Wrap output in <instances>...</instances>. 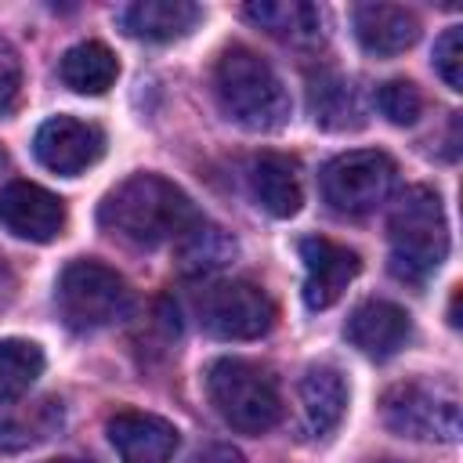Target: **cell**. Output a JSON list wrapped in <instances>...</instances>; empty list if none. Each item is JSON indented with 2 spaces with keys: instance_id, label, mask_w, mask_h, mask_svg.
<instances>
[{
  "instance_id": "obj_1",
  "label": "cell",
  "mask_w": 463,
  "mask_h": 463,
  "mask_svg": "<svg viewBox=\"0 0 463 463\" xmlns=\"http://www.w3.org/2000/svg\"><path fill=\"white\" fill-rule=\"evenodd\" d=\"M199 221V210L192 199L159 174H130L119 181L98 206V224L141 250H156L163 242H177L192 224Z\"/></svg>"
},
{
  "instance_id": "obj_2",
  "label": "cell",
  "mask_w": 463,
  "mask_h": 463,
  "mask_svg": "<svg viewBox=\"0 0 463 463\" xmlns=\"http://www.w3.org/2000/svg\"><path fill=\"white\" fill-rule=\"evenodd\" d=\"M213 94H217L221 112L253 134L286 127L289 109H293L289 90L279 80V72L257 51L242 43H232L221 51L213 65Z\"/></svg>"
},
{
  "instance_id": "obj_3",
  "label": "cell",
  "mask_w": 463,
  "mask_h": 463,
  "mask_svg": "<svg viewBox=\"0 0 463 463\" xmlns=\"http://www.w3.org/2000/svg\"><path fill=\"white\" fill-rule=\"evenodd\" d=\"M391 271L402 282L423 286L449 253V224L441 195L430 184H412L394 199L391 221Z\"/></svg>"
},
{
  "instance_id": "obj_4",
  "label": "cell",
  "mask_w": 463,
  "mask_h": 463,
  "mask_svg": "<svg viewBox=\"0 0 463 463\" xmlns=\"http://www.w3.org/2000/svg\"><path fill=\"white\" fill-rule=\"evenodd\" d=\"M206 394L217 416L239 434H268L282 420V391L275 373L246 358L210 362Z\"/></svg>"
},
{
  "instance_id": "obj_5",
  "label": "cell",
  "mask_w": 463,
  "mask_h": 463,
  "mask_svg": "<svg viewBox=\"0 0 463 463\" xmlns=\"http://www.w3.org/2000/svg\"><path fill=\"white\" fill-rule=\"evenodd\" d=\"M54 304L69 329L90 333V329H105V326L127 318L130 286L116 268L80 257L61 268V275L54 282Z\"/></svg>"
},
{
  "instance_id": "obj_6",
  "label": "cell",
  "mask_w": 463,
  "mask_h": 463,
  "mask_svg": "<svg viewBox=\"0 0 463 463\" xmlns=\"http://www.w3.org/2000/svg\"><path fill=\"white\" fill-rule=\"evenodd\" d=\"M380 416L383 427L398 438L441 445H452L459 438V398L441 383L405 380L387 387V394L380 398Z\"/></svg>"
},
{
  "instance_id": "obj_7",
  "label": "cell",
  "mask_w": 463,
  "mask_h": 463,
  "mask_svg": "<svg viewBox=\"0 0 463 463\" xmlns=\"http://www.w3.org/2000/svg\"><path fill=\"white\" fill-rule=\"evenodd\" d=\"M394 181H398V166L380 148L340 152L318 174L322 199L336 213H351V217L373 213L376 206H383L391 188H394Z\"/></svg>"
},
{
  "instance_id": "obj_8",
  "label": "cell",
  "mask_w": 463,
  "mask_h": 463,
  "mask_svg": "<svg viewBox=\"0 0 463 463\" xmlns=\"http://www.w3.org/2000/svg\"><path fill=\"white\" fill-rule=\"evenodd\" d=\"M195 315L199 326L217 340H257L275 326L271 297L246 279H224L203 286L195 300Z\"/></svg>"
},
{
  "instance_id": "obj_9",
  "label": "cell",
  "mask_w": 463,
  "mask_h": 463,
  "mask_svg": "<svg viewBox=\"0 0 463 463\" xmlns=\"http://www.w3.org/2000/svg\"><path fill=\"white\" fill-rule=\"evenodd\" d=\"M33 156L58 177H76L105 156V130L90 119L51 116L33 137Z\"/></svg>"
},
{
  "instance_id": "obj_10",
  "label": "cell",
  "mask_w": 463,
  "mask_h": 463,
  "mask_svg": "<svg viewBox=\"0 0 463 463\" xmlns=\"http://www.w3.org/2000/svg\"><path fill=\"white\" fill-rule=\"evenodd\" d=\"M65 203L33 181H11L0 188V224L25 242H51L65 232Z\"/></svg>"
},
{
  "instance_id": "obj_11",
  "label": "cell",
  "mask_w": 463,
  "mask_h": 463,
  "mask_svg": "<svg viewBox=\"0 0 463 463\" xmlns=\"http://www.w3.org/2000/svg\"><path fill=\"white\" fill-rule=\"evenodd\" d=\"M300 260H304V304L311 311L333 307L340 293L351 286V279L362 271V260L354 250L322 235L300 239Z\"/></svg>"
},
{
  "instance_id": "obj_12",
  "label": "cell",
  "mask_w": 463,
  "mask_h": 463,
  "mask_svg": "<svg viewBox=\"0 0 463 463\" xmlns=\"http://www.w3.org/2000/svg\"><path fill=\"white\" fill-rule=\"evenodd\" d=\"M105 434L123 463H170L181 445V434L170 420L141 409H119L109 416Z\"/></svg>"
},
{
  "instance_id": "obj_13",
  "label": "cell",
  "mask_w": 463,
  "mask_h": 463,
  "mask_svg": "<svg viewBox=\"0 0 463 463\" xmlns=\"http://www.w3.org/2000/svg\"><path fill=\"white\" fill-rule=\"evenodd\" d=\"M344 336L351 347H358L369 358H391L412 336V322H409V311L391 300H362L347 315Z\"/></svg>"
},
{
  "instance_id": "obj_14",
  "label": "cell",
  "mask_w": 463,
  "mask_h": 463,
  "mask_svg": "<svg viewBox=\"0 0 463 463\" xmlns=\"http://www.w3.org/2000/svg\"><path fill=\"white\" fill-rule=\"evenodd\" d=\"M203 22V7L192 0H134L119 11V29L134 40L170 43L188 36Z\"/></svg>"
},
{
  "instance_id": "obj_15",
  "label": "cell",
  "mask_w": 463,
  "mask_h": 463,
  "mask_svg": "<svg viewBox=\"0 0 463 463\" xmlns=\"http://www.w3.org/2000/svg\"><path fill=\"white\" fill-rule=\"evenodd\" d=\"M351 22L358 43L376 58H394L420 40V18L398 4H358Z\"/></svg>"
},
{
  "instance_id": "obj_16",
  "label": "cell",
  "mask_w": 463,
  "mask_h": 463,
  "mask_svg": "<svg viewBox=\"0 0 463 463\" xmlns=\"http://www.w3.org/2000/svg\"><path fill=\"white\" fill-rule=\"evenodd\" d=\"M242 14L282 43L307 47L326 36V14L307 0H257L246 4Z\"/></svg>"
},
{
  "instance_id": "obj_17",
  "label": "cell",
  "mask_w": 463,
  "mask_h": 463,
  "mask_svg": "<svg viewBox=\"0 0 463 463\" xmlns=\"http://www.w3.org/2000/svg\"><path fill=\"white\" fill-rule=\"evenodd\" d=\"M347 412V383L333 365H311L300 376V416L311 438H326Z\"/></svg>"
},
{
  "instance_id": "obj_18",
  "label": "cell",
  "mask_w": 463,
  "mask_h": 463,
  "mask_svg": "<svg viewBox=\"0 0 463 463\" xmlns=\"http://www.w3.org/2000/svg\"><path fill=\"white\" fill-rule=\"evenodd\" d=\"M65 423V409L58 398H36L22 405H4L0 409V452H25L33 445H43L54 438Z\"/></svg>"
},
{
  "instance_id": "obj_19",
  "label": "cell",
  "mask_w": 463,
  "mask_h": 463,
  "mask_svg": "<svg viewBox=\"0 0 463 463\" xmlns=\"http://www.w3.org/2000/svg\"><path fill=\"white\" fill-rule=\"evenodd\" d=\"M250 192H253L257 206L271 217H293L304 203L297 166L279 152H260L250 163Z\"/></svg>"
},
{
  "instance_id": "obj_20",
  "label": "cell",
  "mask_w": 463,
  "mask_h": 463,
  "mask_svg": "<svg viewBox=\"0 0 463 463\" xmlns=\"http://www.w3.org/2000/svg\"><path fill=\"white\" fill-rule=\"evenodd\" d=\"M58 76L76 94H105L119 76V61L101 40H83L61 54Z\"/></svg>"
},
{
  "instance_id": "obj_21",
  "label": "cell",
  "mask_w": 463,
  "mask_h": 463,
  "mask_svg": "<svg viewBox=\"0 0 463 463\" xmlns=\"http://www.w3.org/2000/svg\"><path fill=\"white\" fill-rule=\"evenodd\" d=\"M174 246H177V268L188 271V275L217 271L235 257V239L224 228H217V224H210L203 217Z\"/></svg>"
},
{
  "instance_id": "obj_22",
  "label": "cell",
  "mask_w": 463,
  "mask_h": 463,
  "mask_svg": "<svg viewBox=\"0 0 463 463\" xmlns=\"http://www.w3.org/2000/svg\"><path fill=\"white\" fill-rule=\"evenodd\" d=\"M307 101H311V116L318 127L326 130H354L362 127V105H358V94L354 87L344 80V76H318L307 90Z\"/></svg>"
},
{
  "instance_id": "obj_23",
  "label": "cell",
  "mask_w": 463,
  "mask_h": 463,
  "mask_svg": "<svg viewBox=\"0 0 463 463\" xmlns=\"http://www.w3.org/2000/svg\"><path fill=\"white\" fill-rule=\"evenodd\" d=\"M43 373V351L33 340H0V405L18 402Z\"/></svg>"
},
{
  "instance_id": "obj_24",
  "label": "cell",
  "mask_w": 463,
  "mask_h": 463,
  "mask_svg": "<svg viewBox=\"0 0 463 463\" xmlns=\"http://www.w3.org/2000/svg\"><path fill=\"white\" fill-rule=\"evenodd\" d=\"M376 109L394 127H412L423 116V94L409 80H387V83L376 87Z\"/></svg>"
},
{
  "instance_id": "obj_25",
  "label": "cell",
  "mask_w": 463,
  "mask_h": 463,
  "mask_svg": "<svg viewBox=\"0 0 463 463\" xmlns=\"http://www.w3.org/2000/svg\"><path fill=\"white\" fill-rule=\"evenodd\" d=\"M434 69L449 90H463V25H449L434 43Z\"/></svg>"
},
{
  "instance_id": "obj_26",
  "label": "cell",
  "mask_w": 463,
  "mask_h": 463,
  "mask_svg": "<svg viewBox=\"0 0 463 463\" xmlns=\"http://www.w3.org/2000/svg\"><path fill=\"white\" fill-rule=\"evenodd\" d=\"M22 94V58L11 47V40L0 36V116L18 105Z\"/></svg>"
},
{
  "instance_id": "obj_27",
  "label": "cell",
  "mask_w": 463,
  "mask_h": 463,
  "mask_svg": "<svg viewBox=\"0 0 463 463\" xmlns=\"http://www.w3.org/2000/svg\"><path fill=\"white\" fill-rule=\"evenodd\" d=\"M188 463H246V459H242V452L232 449V445H206V449H199Z\"/></svg>"
},
{
  "instance_id": "obj_28",
  "label": "cell",
  "mask_w": 463,
  "mask_h": 463,
  "mask_svg": "<svg viewBox=\"0 0 463 463\" xmlns=\"http://www.w3.org/2000/svg\"><path fill=\"white\" fill-rule=\"evenodd\" d=\"M43 463H90V459H72V456H65V459H43Z\"/></svg>"
},
{
  "instance_id": "obj_29",
  "label": "cell",
  "mask_w": 463,
  "mask_h": 463,
  "mask_svg": "<svg viewBox=\"0 0 463 463\" xmlns=\"http://www.w3.org/2000/svg\"><path fill=\"white\" fill-rule=\"evenodd\" d=\"M0 166H4V148H0Z\"/></svg>"
},
{
  "instance_id": "obj_30",
  "label": "cell",
  "mask_w": 463,
  "mask_h": 463,
  "mask_svg": "<svg viewBox=\"0 0 463 463\" xmlns=\"http://www.w3.org/2000/svg\"><path fill=\"white\" fill-rule=\"evenodd\" d=\"M383 463H398V459H383Z\"/></svg>"
}]
</instances>
